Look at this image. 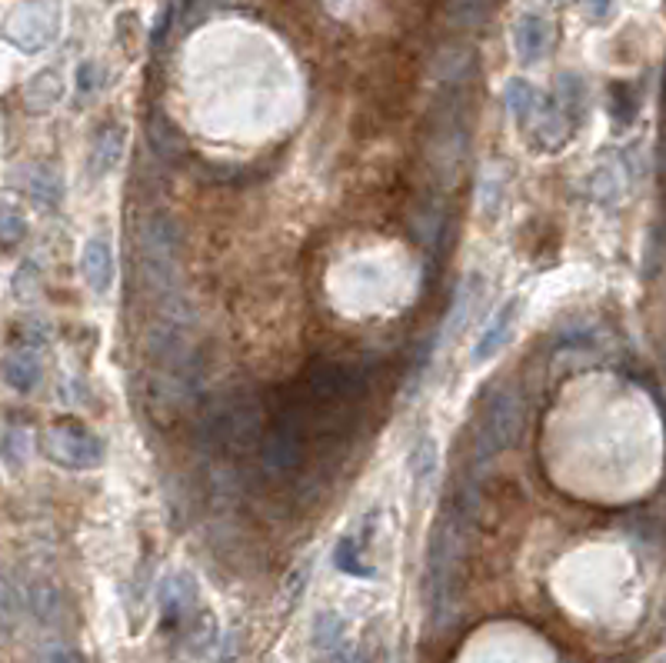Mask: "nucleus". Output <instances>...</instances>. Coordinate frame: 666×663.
<instances>
[{
	"label": "nucleus",
	"mask_w": 666,
	"mask_h": 663,
	"mask_svg": "<svg viewBox=\"0 0 666 663\" xmlns=\"http://www.w3.org/2000/svg\"><path fill=\"white\" fill-rule=\"evenodd\" d=\"M260 433H263L260 404L244 391L227 394L203 420V437L210 440V447L224 454L250 451L254 444H260Z\"/></svg>",
	"instance_id": "obj_4"
},
{
	"label": "nucleus",
	"mask_w": 666,
	"mask_h": 663,
	"mask_svg": "<svg viewBox=\"0 0 666 663\" xmlns=\"http://www.w3.org/2000/svg\"><path fill=\"white\" fill-rule=\"evenodd\" d=\"M44 454H47L50 464L81 474V470L103 467L107 447H103V440L94 430H87L81 423H53L44 433Z\"/></svg>",
	"instance_id": "obj_7"
},
{
	"label": "nucleus",
	"mask_w": 666,
	"mask_h": 663,
	"mask_svg": "<svg viewBox=\"0 0 666 663\" xmlns=\"http://www.w3.org/2000/svg\"><path fill=\"white\" fill-rule=\"evenodd\" d=\"M81 273H84V284L97 294V297H107L110 287L118 281V260H114V250L103 237H90L81 250Z\"/></svg>",
	"instance_id": "obj_9"
},
{
	"label": "nucleus",
	"mask_w": 666,
	"mask_h": 663,
	"mask_svg": "<svg viewBox=\"0 0 666 663\" xmlns=\"http://www.w3.org/2000/svg\"><path fill=\"white\" fill-rule=\"evenodd\" d=\"M124 137H127V131L121 124H107L97 134V140L90 147V157H87V177L90 181H100V177H107L110 171L118 168L121 157H124V144H127Z\"/></svg>",
	"instance_id": "obj_13"
},
{
	"label": "nucleus",
	"mask_w": 666,
	"mask_h": 663,
	"mask_svg": "<svg viewBox=\"0 0 666 663\" xmlns=\"http://www.w3.org/2000/svg\"><path fill=\"white\" fill-rule=\"evenodd\" d=\"M237 660V634H231L224 643H220V660L217 663H234Z\"/></svg>",
	"instance_id": "obj_36"
},
{
	"label": "nucleus",
	"mask_w": 666,
	"mask_h": 663,
	"mask_svg": "<svg viewBox=\"0 0 666 663\" xmlns=\"http://www.w3.org/2000/svg\"><path fill=\"white\" fill-rule=\"evenodd\" d=\"M609 11H614V0H583V14L590 17V21H606L609 17Z\"/></svg>",
	"instance_id": "obj_35"
},
{
	"label": "nucleus",
	"mask_w": 666,
	"mask_h": 663,
	"mask_svg": "<svg viewBox=\"0 0 666 663\" xmlns=\"http://www.w3.org/2000/svg\"><path fill=\"white\" fill-rule=\"evenodd\" d=\"M553 4H557V0H553Z\"/></svg>",
	"instance_id": "obj_38"
},
{
	"label": "nucleus",
	"mask_w": 666,
	"mask_h": 663,
	"mask_svg": "<svg viewBox=\"0 0 666 663\" xmlns=\"http://www.w3.org/2000/svg\"><path fill=\"white\" fill-rule=\"evenodd\" d=\"M436 474V440L430 433H423L414 451H410V477H414V487H427Z\"/></svg>",
	"instance_id": "obj_25"
},
{
	"label": "nucleus",
	"mask_w": 666,
	"mask_h": 663,
	"mask_svg": "<svg viewBox=\"0 0 666 663\" xmlns=\"http://www.w3.org/2000/svg\"><path fill=\"white\" fill-rule=\"evenodd\" d=\"M137 263L144 287L157 300H171L181 281V228L171 213L144 217L137 234Z\"/></svg>",
	"instance_id": "obj_2"
},
{
	"label": "nucleus",
	"mask_w": 666,
	"mask_h": 663,
	"mask_svg": "<svg viewBox=\"0 0 666 663\" xmlns=\"http://www.w3.org/2000/svg\"><path fill=\"white\" fill-rule=\"evenodd\" d=\"M470 71H473V50H470V47L451 44V47L440 50V58H436V74H440V81L464 84V77H467Z\"/></svg>",
	"instance_id": "obj_23"
},
{
	"label": "nucleus",
	"mask_w": 666,
	"mask_h": 663,
	"mask_svg": "<svg viewBox=\"0 0 666 663\" xmlns=\"http://www.w3.org/2000/svg\"><path fill=\"white\" fill-rule=\"evenodd\" d=\"M64 97V77L58 67H44L24 84V107L27 114H50Z\"/></svg>",
	"instance_id": "obj_14"
},
{
	"label": "nucleus",
	"mask_w": 666,
	"mask_h": 663,
	"mask_svg": "<svg viewBox=\"0 0 666 663\" xmlns=\"http://www.w3.org/2000/svg\"><path fill=\"white\" fill-rule=\"evenodd\" d=\"M24 237H27V220L21 207H14L11 200H0V247H14Z\"/></svg>",
	"instance_id": "obj_27"
},
{
	"label": "nucleus",
	"mask_w": 666,
	"mask_h": 663,
	"mask_svg": "<svg viewBox=\"0 0 666 663\" xmlns=\"http://www.w3.org/2000/svg\"><path fill=\"white\" fill-rule=\"evenodd\" d=\"M514 44H517V58L523 64H536L543 61L550 47H553V27L546 17L540 14H523L514 27Z\"/></svg>",
	"instance_id": "obj_11"
},
{
	"label": "nucleus",
	"mask_w": 666,
	"mask_h": 663,
	"mask_svg": "<svg viewBox=\"0 0 666 663\" xmlns=\"http://www.w3.org/2000/svg\"><path fill=\"white\" fill-rule=\"evenodd\" d=\"M27 191L40 210H61L64 204V177L53 168H47V163H40V168L27 174Z\"/></svg>",
	"instance_id": "obj_19"
},
{
	"label": "nucleus",
	"mask_w": 666,
	"mask_h": 663,
	"mask_svg": "<svg viewBox=\"0 0 666 663\" xmlns=\"http://www.w3.org/2000/svg\"><path fill=\"white\" fill-rule=\"evenodd\" d=\"M496 8V0H443V11H447V21L460 30H477L490 21Z\"/></svg>",
	"instance_id": "obj_21"
},
{
	"label": "nucleus",
	"mask_w": 666,
	"mask_h": 663,
	"mask_svg": "<svg viewBox=\"0 0 666 663\" xmlns=\"http://www.w3.org/2000/svg\"><path fill=\"white\" fill-rule=\"evenodd\" d=\"M504 181H496V177H490V181H483V191H480V210H483V217H490V220H496V213H499V207H504Z\"/></svg>",
	"instance_id": "obj_31"
},
{
	"label": "nucleus",
	"mask_w": 666,
	"mask_h": 663,
	"mask_svg": "<svg viewBox=\"0 0 666 663\" xmlns=\"http://www.w3.org/2000/svg\"><path fill=\"white\" fill-rule=\"evenodd\" d=\"M609 100H614V121L620 124H630L637 118V107H640V97L630 84H614L609 87Z\"/></svg>",
	"instance_id": "obj_28"
},
{
	"label": "nucleus",
	"mask_w": 666,
	"mask_h": 663,
	"mask_svg": "<svg viewBox=\"0 0 666 663\" xmlns=\"http://www.w3.org/2000/svg\"><path fill=\"white\" fill-rule=\"evenodd\" d=\"M97 84H100V67H97L94 61H84V64L77 67V90H81V97L94 94Z\"/></svg>",
	"instance_id": "obj_34"
},
{
	"label": "nucleus",
	"mask_w": 666,
	"mask_h": 663,
	"mask_svg": "<svg viewBox=\"0 0 666 663\" xmlns=\"http://www.w3.org/2000/svg\"><path fill=\"white\" fill-rule=\"evenodd\" d=\"M37 294H40V267H37V260H21L17 273H14V297L30 300Z\"/></svg>",
	"instance_id": "obj_29"
},
{
	"label": "nucleus",
	"mask_w": 666,
	"mask_h": 663,
	"mask_svg": "<svg viewBox=\"0 0 666 663\" xmlns=\"http://www.w3.org/2000/svg\"><path fill=\"white\" fill-rule=\"evenodd\" d=\"M27 603H30V614L40 621V624H53L61 617V593L53 590L50 584H37L27 590Z\"/></svg>",
	"instance_id": "obj_26"
},
{
	"label": "nucleus",
	"mask_w": 666,
	"mask_h": 663,
	"mask_svg": "<svg viewBox=\"0 0 666 663\" xmlns=\"http://www.w3.org/2000/svg\"><path fill=\"white\" fill-rule=\"evenodd\" d=\"M504 100H507V110H510V118L520 124V131L527 127V121L533 118V110L540 107V100H543V94L530 84V81H523V77H514V81H507V90H504Z\"/></svg>",
	"instance_id": "obj_22"
},
{
	"label": "nucleus",
	"mask_w": 666,
	"mask_h": 663,
	"mask_svg": "<svg viewBox=\"0 0 666 663\" xmlns=\"http://www.w3.org/2000/svg\"><path fill=\"white\" fill-rule=\"evenodd\" d=\"M363 550H367V540L357 537V533H347L341 537L337 550H333V564H337L341 574H354V577H370L373 570L367 567L363 561Z\"/></svg>",
	"instance_id": "obj_24"
},
{
	"label": "nucleus",
	"mask_w": 666,
	"mask_h": 663,
	"mask_svg": "<svg viewBox=\"0 0 666 663\" xmlns=\"http://www.w3.org/2000/svg\"><path fill=\"white\" fill-rule=\"evenodd\" d=\"M197 606V584L190 574L177 570L160 584V621L166 630H177L184 624H190Z\"/></svg>",
	"instance_id": "obj_8"
},
{
	"label": "nucleus",
	"mask_w": 666,
	"mask_h": 663,
	"mask_svg": "<svg viewBox=\"0 0 666 663\" xmlns=\"http://www.w3.org/2000/svg\"><path fill=\"white\" fill-rule=\"evenodd\" d=\"M517 310H520V304L517 300H510V304H504L499 307L493 317H490V323H486V330L480 334V341H477V351H473V360L477 364H483V360H490L499 347H504V341L514 334V323H517Z\"/></svg>",
	"instance_id": "obj_15"
},
{
	"label": "nucleus",
	"mask_w": 666,
	"mask_h": 663,
	"mask_svg": "<svg viewBox=\"0 0 666 663\" xmlns=\"http://www.w3.org/2000/svg\"><path fill=\"white\" fill-rule=\"evenodd\" d=\"M587 191L596 204H617L627 191V171L620 163H603V168L593 171V177L587 181Z\"/></svg>",
	"instance_id": "obj_20"
},
{
	"label": "nucleus",
	"mask_w": 666,
	"mask_h": 663,
	"mask_svg": "<svg viewBox=\"0 0 666 663\" xmlns=\"http://www.w3.org/2000/svg\"><path fill=\"white\" fill-rule=\"evenodd\" d=\"M523 423H527V404L520 386L514 380L496 383L486 394V404L473 427V464L486 467L504 451H510L523 433Z\"/></svg>",
	"instance_id": "obj_3"
},
{
	"label": "nucleus",
	"mask_w": 666,
	"mask_h": 663,
	"mask_svg": "<svg viewBox=\"0 0 666 663\" xmlns=\"http://www.w3.org/2000/svg\"><path fill=\"white\" fill-rule=\"evenodd\" d=\"M34 663H87V656L74 647V643H64V640H50L37 650Z\"/></svg>",
	"instance_id": "obj_30"
},
{
	"label": "nucleus",
	"mask_w": 666,
	"mask_h": 663,
	"mask_svg": "<svg viewBox=\"0 0 666 663\" xmlns=\"http://www.w3.org/2000/svg\"><path fill=\"white\" fill-rule=\"evenodd\" d=\"M307 454V423L297 404L276 410L270 427L260 433V461L263 470L273 477H287L304 464Z\"/></svg>",
	"instance_id": "obj_5"
},
{
	"label": "nucleus",
	"mask_w": 666,
	"mask_h": 663,
	"mask_svg": "<svg viewBox=\"0 0 666 663\" xmlns=\"http://www.w3.org/2000/svg\"><path fill=\"white\" fill-rule=\"evenodd\" d=\"M147 140L153 147V154L166 163H181L190 157V144L184 140L181 127L163 114V110H153L147 118Z\"/></svg>",
	"instance_id": "obj_12"
},
{
	"label": "nucleus",
	"mask_w": 666,
	"mask_h": 663,
	"mask_svg": "<svg viewBox=\"0 0 666 663\" xmlns=\"http://www.w3.org/2000/svg\"><path fill=\"white\" fill-rule=\"evenodd\" d=\"M0 380L17 394H34L44 380V364H40L37 351H30V347L8 351L4 357H0Z\"/></svg>",
	"instance_id": "obj_10"
},
{
	"label": "nucleus",
	"mask_w": 666,
	"mask_h": 663,
	"mask_svg": "<svg viewBox=\"0 0 666 663\" xmlns=\"http://www.w3.org/2000/svg\"><path fill=\"white\" fill-rule=\"evenodd\" d=\"M477 511V490L467 480L454 490L447 511H443L436 533L430 540L427 554V593H430V614L436 627H447L457 617L460 606V580H464V557H467V533Z\"/></svg>",
	"instance_id": "obj_1"
},
{
	"label": "nucleus",
	"mask_w": 666,
	"mask_h": 663,
	"mask_svg": "<svg viewBox=\"0 0 666 663\" xmlns=\"http://www.w3.org/2000/svg\"><path fill=\"white\" fill-rule=\"evenodd\" d=\"M659 224H653L650 228V241H646V257H643V273H646V278H656V273H659Z\"/></svg>",
	"instance_id": "obj_33"
},
{
	"label": "nucleus",
	"mask_w": 666,
	"mask_h": 663,
	"mask_svg": "<svg viewBox=\"0 0 666 663\" xmlns=\"http://www.w3.org/2000/svg\"><path fill=\"white\" fill-rule=\"evenodd\" d=\"M344 643H347V621L337 611H320L313 617V627H310V647L320 656V663L330 653H337Z\"/></svg>",
	"instance_id": "obj_17"
},
{
	"label": "nucleus",
	"mask_w": 666,
	"mask_h": 663,
	"mask_svg": "<svg viewBox=\"0 0 666 663\" xmlns=\"http://www.w3.org/2000/svg\"><path fill=\"white\" fill-rule=\"evenodd\" d=\"M480 287H483V281L477 278V273H470V278L464 281V287L457 291V297H454V304H451L447 317H443L440 344H451V341L460 334V330H464V323H467V317H470V310H473V300H477Z\"/></svg>",
	"instance_id": "obj_18"
},
{
	"label": "nucleus",
	"mask_w": 666,
	"mask_h": 663,
	"mask_svg": "<svg viewBox=\"0 0 666 663\" xmlns=\"http://www.w3.org/2000/svg\"><path fill=\"white\" fill-rule=\"evenodd\" d=\"M61 34V4L58 0H21L4 17V40L21 53H40Z\"/></svg>",
	"instance_id": "obj_6"
},
{
	"label": "nucleus",
	"mask_w": 666,
	"mask_h": 663,
	"mask_svg": "<svg viewBox=\"0 0 666 663\" xmlns=\"http://www.w3.org/2000/svg\"><path fill=\"white\" fill-rule=\"evenodd\" d=\"M174 21H177V4L171 0V4H166V8H160L157 24H153V34H150V50H153V53H160V47L166 44V34H171Z\"/></svg>",
	"instance_id": "obj_32"
},
{
	"label": "nucleus",
	"mask_w": 666,
	"mask_h": 663,
	"mask_svg": "<svg viewBox=\"0 0 666 663\" xmlns=\"http://www.w3.org/2000/svg\"><path fill=\"white\" fill-rule=\"evenodd\" d=\"M553 103H557V110L567 118V124L577 131V127L583 124V118H587V110H590V94H587L583 77L574 74V71L560 74V81H557V100H553Z\"/></svg>",
	"instance_id": "obj_16"
},
{
	"label": "nucleus",
	"mask_w": 666,
	"mask_h": 663,
	"mask_svg": "<svg viewBox=\"0 0 666 663\" xmlns=\"http://www.w3.org/2000/svg\"><path fill=\"white\" fill-rule=\"evenodd\" d=\"M11 440H17V430H11ZM21 454H24V451H21L17 444H11V461H14V464H21Z\"/></svg>",
	"instance_id": "obj_37"
}]
</instances>
